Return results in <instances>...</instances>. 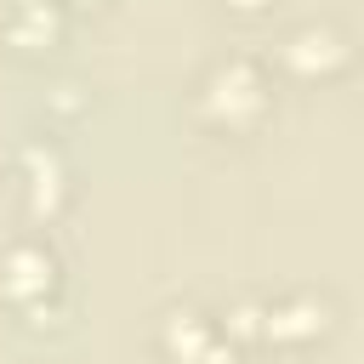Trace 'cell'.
<instances>
[{"label":"cell","mask_w":364,"mask_h":364,"mask_svg":"<svg viewBox=\"0 0 364 364\" xmlns=\"http://www.w3.org/2000/svg\"><path fill=\"white\" fill-rule=\"evenodd\" d=\"M188 114L210 136H250V131H262L267 114H273V68L262 57H250V51H228V57L205 63V74L193 80Z\"/></svg>","instance_id":"1"},{"label":"cell","mask_w":364,"mask_h":364,"mask_svg":"<svg viewBox=\"0 0 364 364\" xmlns=\"http://www.w3.org/2000/svg\"><path fill=\"white\" fill-rule=\"evenodd\" d=\"M57 296H63V256L40 233L11 239L0 250V301L23 318H51Z\"/></svg>","instance_id":"2"},{"label":"cell","mask_w":364,"mask_h":364,"mask_svg":"<svg viewBox=\"0 0 364 364\" xmlns=\"http://www.w3.org/2000/svg\"><path fill=\"white\" fill-rule=\"evenodd\" d=\"M154 347L165 364H239V341L199 301H171L154 324Z\"/></svg>","instance_id":"3"},{"label":"cell","mask_w":364,"mask_h":364,"mask_svg":"<svg viewBox=\"0 0 364 364\" xmlns=\"http://www.w3.org/2000/svg\"><path fill=\"white\" fill-rule=\"evenodd\" d=\"M353 57H358L353 40H347L330 17H301V23H290V28L279 34L267 68H279V74H290V80H336V74L353 68Z\"/></svg>","instance_id":"4"},{"label":"cell","mask_w":364,"mask_h":364,"mask_svg":"<svg viewBox=\"0 0 364 364\" xmlns=\"http://www.w3.org/2000/svg\"><path fill=\"white\" fill-rule=\"evenodd\" d=\"M330 324H336L330 290L290 284V290L262 296V341H273V347H307V341H318Z\"/></svg>","instance_id":"5"},{"label":"cell","mask_w":364,"mask_h":364,"mask_svg":"<svg viewBox=\"0 0 364 364\" xmlns=\"http://www.w3.org/2000/svg\"><path fill=\"white\" fill-rule=\"evenodd\" d=\"M63 28H68V6L63 0H11L0 11V34L17 51H51L63 40Z\"/></svg>","instance_id":"6"},{"label":"cell","mask_w":364,"mask_h":364,"mask_svg":"<svg viewBox=\"0 0 364 364\" xmlns=\"http://www.w3.org/2000/svg\"><path fill=\"white\" fill-rule=\"evenodd\" d=\"M23 199H28V216H57L63 199H68V165L51 142H34L23 148Z\"/></svg>","instance_id":"7"},{"label":"cell","mask_w":364,"mask_h":364,"mask_svg":"<svg viewBox=\"0 0 364 364\" xmlns=\"http://www.w3.org/2000/svg\"><path fill=\"white\" fill-rule=\"evenodd\" d=\"M279 0H222V11L228 17H245V23H256V17H267Z\"/></svg>","instance_id":"8"},{"label":"cell","mask_w":364,"mask_h":364,"mask_svg":"<svg viewBox=\"0 0 364 364\" xmlns=\"http://www.w3.org/2000/svg\"><path fill=\"white\" fill-rule=\"evenodd\" d=\"M353 85H358V102H364V57H353Z\"/></svg>","instance_id":"9"},{"label":"cell","mask_w":364,"mask_h":364,"mask_svg":"<svg viewBox=\"0 0 364 364\" xmlns=\"http://www.w3.org/2000/svg\"><path fill=\"white\" fill-rule=\"evenodd\" d=\"M63 6H68V11H74V6H97V0H63Z\"/></svg>","instance_id":"10"}]
</instances>
